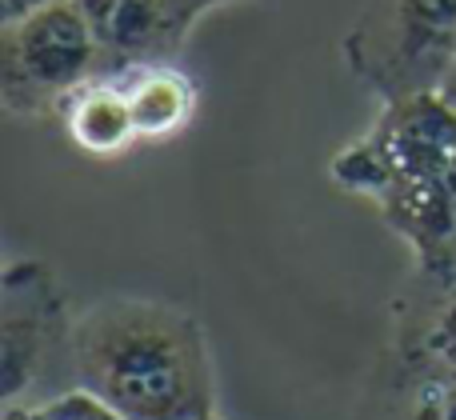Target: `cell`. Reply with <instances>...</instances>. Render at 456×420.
Segmentation results:
<instances>
[{"label":"cell","instance_id":"277c9868","mask_svg":"<svg viewBox=\"0 0 456 420\" xmlns=\"http://www.w3.org/2000/svg\"><path fill=\"white\" fill-rule=\"evenodd\" d=\"M101 72V44L77 0L0 20V104L8 117H61L64 101Z\"/></svg>","mask_w":456,"mask_h":420},{"label":"cell","instance_id":"7c38bea8","mask_svg":"<svg viewBox=\"0 0 456 420\" xmlns=\"http://www.w3.org/2000/svg\"><path fill=\"white\" fill-rule=\"evenodd\" d=\"M56 4V0H0V20H16V16L32 12V8H45Z\"/></svg>","mask_w":456,"mask_h":420},{"label":"cell","instance_id":"3957f363","mask_svg":"<svg viewBox=\"0 0 456 420\" xmlns=\"http://www.w3.org/2000/svg\"><path fill=\"white\" fill-rule=\"evenodd\" d=\"M456 165V104L436 93L380 101V112L353 144L329 160L340 192L380 205L393 192L425 184Z\"/></svg>","mask_w":456,"mask_h":420},{"label":"cell","instance_id":"5b68a950","mask_svg":"<svg viewBox=\"0 0 456 420\" xmlns=\"http://www.w3.org/2000/svg\"><path fill=\"white\" fill-rule=\"evenodd\" d=\"M69 293L45 261H8L0 277V376L4 405H24L53 352L69 349Z\"/></svg>","mask_w":456,"mask_h":420},{"label":"cell","instance_id":"30bf717a","mask_svg":"<svg viewBox=\"0 0 456 420\" xmlns=\"http://www.w3.org/2000/svg\"><path fill=\"white\" fill-rule=\"evenodd\" d=\"M56 120L64 125L69 141L77 144L85 157H96V160H117L141 144L136 125H133V109H128V96L112 72H101V77H93L88 85H80L77 93L64 101Z\"/></svg>","mask_w":456,"mask_h":420},{"label":"cell","instance_id":"7a4b0ae2","mask_svg":"<svg viewBox=\"0 0 456 420\" xmlns=\"http://www.w3.org/2000/svg\"><path fill=\"white\" fill-rule=\"evenodd\" d=\"M340 52L377 101L436 93L456 64V0H369Z\"/></svg>","mask_w":456,"mask_h":420},{"label":"cell","instance_id":"8fae6325","mask_svg":"<svg viewBox=\"0 0 456 420\" xmlns=\"http://www.w3.org/2000/svg\"><path fill=\"white\" fill-rule=\"evenodd\" d=\"M0 420H125V416L77 384L72 392H56V397L40 400V405H4Z\"/></svg>","mask_w":456,"mask_h":420},{"label":"cell","instance_id":"ba28073f","mask_svg":"<svg viewBox=\"0 0 456 420\" xmlns=\"http://www.w3.org/2000/svg\"><path fill=\"white\" fill-rule=\"evenodd\" d=\"M356 420H456V376L404 365L380 349L356 400Z\"/></svg>","mask_w":456,"mask_h":420},{"label":"cell","instance_id":"5bb4252c","mask_svg":"<svg viewBox=\"0 0 456 420\" xmlns=\"http://www.w3.org/2000/svg\"><path fill=\"white\" fill-rule=\"evenodd\" d=\"M208 8H221V4H236V0H205Z\"/></svg>","mask_w":456,"mask_h":420},{"label":"cell","instance_id":"6da1fadb","mask_svg":"<svg viewBox=\"0 0 456 420\" xmlns=\"http://www.w3.org/2000/svg\"><path fill=\"white\" fill-rule=\"evenodd\" d=\"M77 384L125 420H205L216 368L197 312L152 296H104L72 320Z\"/></svg>","mask_w":456,"mask_h":420},{"label":"cell","instance_id":"4fadbf2b","mask_svg":"<svg viewBox=\"0 0 456 420\" xmlns=\"http://www.w3.org/2000/svg\"><path fill=\"white\" fill-rule=\"evenodd\" d=\"M441 93H444V96H449V101L456 104V85H444V88H441Z\"/></svg>","mask_w":456,"mask_h":420},{"label":"cell","instance_id":"9c48e42d","mask_svg":"<svg viewBox=\"0 0 456 420\" xmlns=\"http://www.w3.org/2000/svg\"><path fill=\"white\" fill-rule=\"evenodd\" d=\"M120 80L133 109V125L141 144H160L181 136L192 125L200 104V88L176 61L157 64H133V69L112 72Z\"/></svg>","mask_w":456,"mask_h":420},{"label":"cell","instance_id":"52a82bcc","mask_svg":"<svg viewBox=\"0 0 456 420\" xmlns=\"http://www.w3.org/2000/svg\"><path fill=\"white\" fill-rule=\"evenodd\" d=\"M385 349L404 365L456 376V272L428 277L412 269L393 296V333Z\"/></svg>","mask_w":456,"mask_h":420},{"label":"cell","instance_id":"8992f818","mask_svg":"<svg viewBox=\"0 0 456 420\" xmlns=\"http://www.w3.org/2000/svg\"><path fill=\"white\" fill-rule=\"evenodd\" d=\"M77 4L96 32L104 72L176 61L189 32L213 12L205 0H77Z\"/></svg>","mask_w":456,"mask_h":420},{"label":"cell","instance_id":"9a60e30c","mask_svg":"<svg viewBox=\"0 0 456 420\" xmlns=\"http://www.w3.org/2000/svg\"><path fill=\"white\" fill-rule=\"evenodd\" d=\"M205 420H224V416H221V413H213V416H205Z\"/></svg>","mask_w":456,"mask_h":420}]
</instances>
